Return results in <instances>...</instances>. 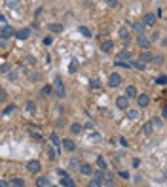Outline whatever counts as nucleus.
Segmentation results:
<instances>
[{
	"label": "nucleus",
	"instance_id": "f257e3e1",
	"mask_svg": "<svg viewBox=\"0 0 167 187\" xmlns=\"http://www.w3.org/2000/svg\"><path fill=\"white\" fill-rule=\"evenodd\" d=\"M108 85L114 87V89H116V87H120V85H122V76L116 74V72L110 74V76H108Z\"/></svg>",
	"mask_w": 167,
	"mask_h": 187
},
{
	"label": "nucleus",
	"instance_id": "f03ea898",
	"mask_svg": "<svg viewBox=\"0 0 167 187\" xmlns=\"http://www.w3.org/2000/svg\"><path fill=\"white\" fill-rule=\"evenodd\" d=\"M15 36V30L11 29V27H2V30H0V38L2 40H10V38H13Z\"/></svg>",
	"mask_w": 167,
	"mask_h": 187
},
{
	"label": "nucleus",
	"instance_id": "7ed1b4c3",
	"mask_svg": "<svg viewBox=\"0 0 167 187\" xmlns=\"http://www.w3.org/2000/svg\"><path fill=\"white\" fill-rule=\"evenodd\" d=\"M156 21H158V17H156L154 13H146L144 19H142L141 23H142L144 27H154V25H156Z\"/></svg>",
	"mask_w": 167,
	"mask_h": 187
},
{
	"label": "nucleus",
	"instance_id": "20e7f679",
	"mask_svg": "<svg viewBox=\"0 0 167 187\" xmlns=\"http://www.w3.org/2000/svg\"><path fill=\"white\" fill-rule=\"evenodd\" d=\"M27 170L33 172V174H38L42 170V166H40V162H38V161H29V162H27Z\"/></svg>",
	"mask_w": 167,
	"mask_h": 187
},
{
	"label": "nucleus",
	"instance_id": "39448f33",
	"mask_svg": "<svg viewBox=\"0 0 167 187\" xmlns=\"http://www.w3.org/2000/svg\"><path fill=\"white\" fill-rule=\"evenodd\" d=\"M137 43H139V47H142V49H148V47L152 46V40L146 38L144 34H142V36H139V38H137Z\"/></svg>",
	"mask_w": 167,
	"mask_h": 187
},
{
	"label": "nucleus",
	"instance_id": "423d86ee",
	"mask_svg": "<svg viewBox=\"0 0 167 187\" xmlns=\"http://www.w3.org/2000/svg\"><path fill=\"white\" fill-rule=\"evenodd\" d=\"M55 87H57V98L65 97V85H63L61 78H55Z\"/></svg>",
	"mask_w": 167,
	"mask_h": 187
},
{
	"label": "nucleus",
	"instance_id": "0eeeda50",
	"mask_svg": "<svg viewBox=\"0 0 167 187\" xmlns=\"http://www.w3.org/2000/svg\"><path fill=\"white\" fill-rule=\"evenodd\" d=\"M127 104H129V100L125 98V95H120V97L116 98V106L120 110H127Z\"/></svg>",
	"mask_w": 167,
	"mask_h": 187
},
{
	"label": "nucleus",
	"instance_id": "6e6552de",
	"mask_svg": "<svg viewBox=\"0 0 167 187\" xmlns=\"http://www.w3.org/2000/svg\"><path fill=\"white\" fill-rule=\"evenodd\" d=\"M137 102L141 108H146V106L150 104V97L148 95H137Z\"/></svg>",
	"mask_w": 167,
	"mask_h": 187
},
{
	"label": "nucleus",
	"instance_id": "1a4fd4ad",
	"mask_svg": "<svg viewBox=\"0 0 167 187\" xmlns=\"http://www.w3.org/2000/svg\"><path fill=\"white\" fill-rule=\"evenodd\" d=\"M150 61H154V55L150 53V51H144V53L139 57V61H137V62H141V64H146V62H150Z\"/></svg>",
	"mask_w": 167,
	"mask_h": 187
},
{
	"label": "nucleus",
	"instance_id": "9d476101",
	"mask_svg": "<svg viewBox=\"0 0 167 187\" xmlns=\"http://www.w3.org/2000/svg\"><path fill=\"white\" fill-rule=\"evenodd\" d=\"M59 183L63 187H76V183L72 181V178H70L69 174H67V176H61V181H59Z\"/></svg>",
	"mask_w": 167,
	"mask_h": 187
},
{
	"label": "nucleus",
	"instance_id": "9b49d317",
	"mask_svg": "<svg viewBox=\"0 0 167 187\" xmlns=\"http://www.w3.org/2000/svg\"><path fill=\"white\" fill-rule=\"evenodd\" d=\"M61 144H63V148H65L67 151H70V153H72V151L76 149V144H74V142L70 140V138H65V140H63Z\"/></svg>",
	"mask_w": 167,
	"mask_h": 187
},
{
	"label": "nucleus",
	"instance_id": "f8f14e48",
	"mask_svg": "<svg viewBox=\"0 0 167 187\" xmlns=\"http://www.w3.org/2000/svg\"><path fill=\"white\" fill-rule=\"evenodd\" d=\"M15 36H17V40H29L30 36V29H21L15 32Z\"/></svg>",
	"mask_w": 167,
	"mask_h": 187
},
{
	"label": "nucleus",
	"instance_id": "ddd939ff",
	"mask_svg": "<svg viewBox=\"0 0 167 187\" xmlns=\"http://www.w3.org/2000/svg\"><path fill=\"white\" fill-rule=\"evenodd\" d=\"M80 174H84V176H91L93 174V168H91V165H80Z\"/></svg>",
	"mask_w": 167,
	"mask_h": 187
},
{
	"label": "nucleus",
	"instance_id": "4468645a",
	"mask_svg": "<svg viewBox=\"0 0 167 187\" xmlns=\"http://www.w3.org/2000/svg\"><path fill=\"white\" fill-rule=\"evenodd\" d=\"M125 98H127V100H129V98H137V89H135L133 85H129L125 89Z\"/></svg>",
	"mask_w": 167,
	"mask_h": 187
},
{
	"label": "nucleus",
	"instance_id": "2eb2a0df",
	"mask_svg": "<svg viewBox=\"0 0 167 187\" xmlns=\"http://www.w3.org/2000/svg\"><path fill=\"white\" fill-rule=\"evenodd\" d=\"M112 47H114V43L110 42V40H105V42L101 43V51H105V53H108V51H112Z\"/></svg>",
	"mask_w": 167,
	"mask_h": 187
},
{
	"label": "nucleus",
	"instance_id": "dca6fc26",
	"mask_svg": "<svg viewBox=\"0 0 167 187\" xmlns=\"http://www.w3.org/2000/svg\"><path fill=\"white\" fill-rule=\"evenodd\" d=\"M47 29H50L51 32H63V25H61V23H50Z\"/></svg>",
	"mask_w": 167,
	"mask_h": 187
},
{
	"label": "nucleus",
	"instance_id": "f3484780",
	"mask_svg": "<svg viewBox=\"0 0 167 187\" xmlns=\"http://www.w3.org/2000/svg\"><path fill=\"white\" fill-rule=\"evenodd\" d=\"M131 29H133L139 36H142V32H144V25H142V23H133V25H131Z\"/></svg>",
	"mask_w": 167,
	"mask_h": 187
},
{
	"label": "nucleus",
	"instance_id": "a211bd4d",
	"mask_svg": "<svg viewBox=\"0 0 167 187\" xmlns=\"http://www.w3.org/2000/svg\"><path fill=\"white\" fill-rule=\"evenodd\" d=\"M118 61H122V62L131 61V53H129V51H122V53H118Z\"/></svg>",
	"mask_w": 167,
	"mask_h": 187
},
{
	"label": "nucleus",
	"instance_id": "6ab92c4d",
	"mask_svg": "<svg viewBox=\"0 0 167 187\" xmlns=\"http://www.w3.org/2000/svg\"><path fill=\"white\" fill-rule=\"evenodd\" d=\"M46 155H47L50 161H55V157H57V153H55V149L51 146H46Z\"/></svg>",
	"mask_w": 167,
	"mask_h": 187
},
{
	"label": "nucleus",
	"instance_id": "aec40b11",
	"mask_svg": "<svg viewBox=\"0 0 167 187\" xmlns=\"http://www.w3.org/2000/svg\"><path fill=\"white\" fill-rule=\"evenodd\" d=\"M10 187H25V180H21V178H13V180L10 181Z\"/></svg>",
	"mask_w": 167,
	"mask_h": 187
},
{
	"label": "nucleus",
	"instance_id": "412c9836",
	"mask_svg": "<svg viewBox=\"0 0 167 187\" xmlns=\"http://www.w3.org/2000/svg\"><path fill=\"white\" fill-rule=\"evenodd\" d=\"M25 110H27V113H34V112H36V104L29 100V102L25 104Z\"/></svg>",
	"mask_w": 167,
	"mask_h": 187
},
{
	"label": "nucleus",
	"instance_id": "4be33fe9",
	"mask_svg": "<svg viewBox=\"0 0 167 187\" xmlns=\"http://www.w3.org/2000/svg\"><path fill=\"white\" fill-rule=\"evenodd\" d=\"M82 130H84V127L80 125V123H74V125L70 127V132H72V134H80Z\"/></svg>",
	"mask_w": 167,
	"mask_h": 187
},
{
	"label": "nucleus",
	"instance_id": "5701e85b",
	"mask_svg": "<svg viewBox=\"0 0 167 187\" xmlns=\"http://www.w3.org/2000/svg\"><path fill=\"white\" fill-rule=\"evenodd\" d=\"M78 32H80L82 36H86V38H91V30L86 29V27H78Z\"/></svg>",
	"mask_w": 167,
	"mask_h": 187
},
{
	"label": "nucleus",
	"instance_id": "b1692460",
	"mask_svg": "<svg viewBox=\"0 0 167 187\" xmlns=\"http://www.w3.org/2000/svg\"><path fill=\"white\" fill-rule=\"evenodd\" d=\"M51 91H53V89H51V85H44L42 91H40V95H42V97H50Z\"/></svg>",
	"mask_w": 167,
	"mask_h": 187
},
{
	"label": "nucleus",
	"instance_id": "393cba45",
	"mask_svg": "<svg viewBox=\"0 0 167 187\" xmlns=\"http://www.w3.org/2000/svg\"><path fill=\"white\" fill-rule=\"evenodd\" d=\"M29 79H30V81H40V79H42V74H40V72H30V74H29Z\"/></svg>",
	"mask_w": 167,
	"mask_h": 187
},
{
	"label": "nucleus",
	"instance_id": "a878e982",
	"mask_svg": "<svg viewBox=\"0 0 167 187\" xmlns=\"http://www.w3.org/2000/svg\"><path fill=\"white\" fill-rule=\"evenodd\" d=\"M93 174H95V180H99V181L106 180V174H105V170H97V172H93Z\"/></svg>",
	"mask_w": 167,
	"mask_h": 187
},
{
	"label": "nucleus",
	"instance_id": "bb28decb",
	"mask_svg": "<svg viewBox=\"0 0 167 187\" xmlns=\"http://www.w3.org/2000/svg\"><path fill=\"white\" fill-rule=\"evenodd\" d=\"M76 70H78V61H76V59H72V61H70V66H69V72L74 74Z\"/></svg>",
	"mask_w": 167,
	"mask_h": 187
},
{
	"label": "nucleus",
	"instance_id": "cd10ccee",
	"mask_svg": "<svg viewBox=\"0 0 167 187\" xmlns=\"http://www.w3.org/2000/svg\"><path fill=\"white\" fill-rule=\"evenodd\" d=\"M46 185H47V178L46 176H40L36 180V187H46Z\"/></svg>",
	"mask_w": 167,
	"mask_h": 187
},
{
	"label": "nucleus",
	"instance_id": "c85d7f7f",
	"mask_svg": "<svg viewBox=\"0 0 167 187\" xmlns=\"http://www.w3.org/2000/svg\"><path fill=\"white\" fill-rule=\"evenodd\" d=\"M120 38H122V42H124V43L129 42V34H127V30H125V29H122V30H120Z\"/></svg>",
	"mask_w": 167,
	"mask_h": 187
},
{
	"label": "nucleus",
	"instance_id": "c756f323",
	"mask_svg": "<svg viewBox=\"0 0 167 187\" xmlns=\"http://www.w3.org/2000/svg\"><path fill=\"white\" fill-rule=\"evenodd\" d=\"M50 140L53 142V146H57V148H59V146H61V138H59V136H57V134H55V132H53V134H51V136H50Z\"/></svg>",
	"mask_w": 167,
	"mask_h": 187
},
{
	"label": "nucleus",
	"instance_id": "7c9ffc66",
	"mask_svg": "<svg viewBox=\"0 0 167 187\" xmlns=\"http://www.w3.org/2000/svg\"><path fill=\"white\" fill-rule=\"evenodd\" d=\"M97 166H99V170H105V168H106V161H105L103 157H99V159H97Z\"/></svg>",
	"mask_w": 167,
	"mask_h": 187
},
{
	"label": "nucleus",
	"instance_id": "2f4dec72",
	"mask_svg": "<svg viewBox=\"0 0 167 187\" xmlns=\"http://www.w3.org/2000/svg\"><path fill=\"white\" fill-rule=\"evenodd\" d=\"M89 85H91V89H101V81L99 79H91Z\"/></svg>",
	"mask_w": 167,
	"mask_h": 187
},
{
	"label": "nucleus",
	"instance_id": "473e14b6",
	"mask_svg": "<svg viewBox=\"0 0 167 187\" xmlns=\"http://www.w3.org/2000/svg\"><path fill=\"white\" fill-rule=\"evenodd\" d=\"M127 115H129V119H139V115H141V113H139V110H129V113H127Z\"/></svg>",
	"mask_w": 167,
	"mask_h": 187
},
{
	"label": "nucleus",
	"instance_id": "72a5a7b5",
	"mask_svg": "<svg viewBox=\"0 0 167 187\" xmlns=\"http://www.w3.org/2000/svg\"><path fill=\"white\" fill-rule=\"evenodd\" d=\"M152 129H154L152 123H146V125H144V134H146V136H150V134H152Z\"/></svg>",
	"mask_w": 167,
	"mask_h": 187
},
{
	"label": "nucleus",
	"instance_id": "f704fd0d",
	"mask_svg": "<svg viewBox=\"0 0 167 187\" xmlns=\"http://www.w3.org/2000/svg\"><path fill=\"white\" fill-rule=\"evenodd\" d=\"M87 187H103V181H99V180H95V178H93V180L89 181V185H87Z\"/></svg>",
	"mask_w": 167,
	"mask_h": 187
},
{
	"label": "nucleus",
	"instance_id": "c9c22d12",
	"mask_svg": "<svg viewBox=\"0 0 167 187\" xmlns=\"http://www.w3.org/2000/svg\"><path fill=\"white\" fill-rule=\"evenodd\" d=\"M13 112H15V106H13V104H10V106H8V108L4 110L2 113H4V115H10V113H13Z\"/></svg>",
	"mask_w": 167,
	"mask_h": 187
},
{
	"label": "nucleus",
	"instance_id": "e433bc0d",
	"mask_svg": "<svg viewBox=\"0 0 167 187\" xmlns=\"http://www.w3.org/2000/svg\"><path fill=\"white\" fill-rule=\"evenodd\" d=\"M106 4H108V8H118V6H120V2H118V0H108Z\"/></svg>",
	"mask_w": 167,
	"mask_h": 187
},
{
	"label": "nucleus",
	"instance_id": "4c0bfd02",
	"mask_svg": "<svg viewBox=\"0 0 167 187\" xmlns=\"http://www.w3.org/2000/svg\"><path fill=\"white\" fill-rule=\"evenodd\" d=\"M116 66L118 68H129V64H127V62H122V61H116Z\"/></svg>",
	"mask_w": 167,
	"mask_h": 187
},
{
	"label": "nucleus",
	"instance_id": "58836bf2",
	"mask_svg": "<svg viewBox=\"0 0 167 187\" xmlns=\"http://www.w3.org/2000/svg\"><path fill=\"white\" fill-rule=\"evenodd\" d=\"M0 72L8 74V72H10V64H2V66H0Z\"/></svg>",
	"mask_w": 167,
	"mask_h": 187
},
{
	"label": "nucleus",
	"instance_id": "ea45409f",
	"mask_svg": "<svg viewBox=\"0 0 167 187\" xmlns=\"http://www.w3.org/2000/svg\"><path fill=\"white\" fill-rule=\"evenodd\" d=\"M51 43H53V38H51V36L44 38V46H51Z\"/></svg>",
	"mask_w": 167,
	"mask_h": 187
},
{
	"label": "nucleus",
	"instance_id": "a19ab883",
	"mask_svg": "<svg viewBox=\"0 0 167 187\" xmlns=\"http://www.w3.org/2000/svg\"><path fill=\"white\" fill-rule=\"evenodd\" d=\"M156 83L158 85H165V76H160V78L156 79Z\"/></svg>",
	"mask_w": 167,
	"mask_h": 187
},
{
	"label": "nucleus",
	"instance_id": "79ce46f5",
	"mask_svg": "<svg viewBox=\"0 0 167 187\" xmlns=\"http://www.w3.org/2000/svg\"><path fill=\"white\" fill-rule=\"evenodd\" d=\"M150 123H152V127H160V125H161V119H158V117H156V119H152Z\"/></svg>",
	"mask_w": 167,
	"mask_h": 187
},
{
	"label": "nucleus",
	"instance_id": "37998d69",
	"mask_svg": "<svg viewBox=\"0 0 167 187\" xmlns=\"http://www.w3.org/2000/svg\"><path fill=\"white\" fill-rule=\"evenodd\" d=\"M6 98H8V93H6V91H0V100H6Z\"/></svg>",
	"mask_w": 167,
	"mask_h": 187
},
{
	"label": "nucleus",
	"instance_id": "c03bdc74",
	"mask_svg": "<svg viewBox=\"0 0 167 187\" xmlns=\"http://www.w3.org/2000/svg\"><path fill=\"white\" fill-rule=\"evenodd\" d=\"M8 74H10V79H11V81H15V79H17V72H8Z\"/></svg>",
	"mask_w": 167,
	"mask_h": 187
},
{
	"label": "nucleus",
	"instance_id": "a18cd8bd",
	"mask_svg": "<svg viewBox=\"0 0 167 187\" xmlns=\"http://www.w3.org/2000/svg\"><path fill=\"white\" fill-rule=\"evenodd\" d=\"M120 146H124V148H127L129 144H127V140H125V138H120Z\"/></svg>",
	"mask_w": 167,
	"mask_h": 187
},
{
	"label": "nucleus",
	"instance_id": "49530a36",
	"mask_svg": "<svg viewBox=\"0 0 167 187\" xmlns=\"http://www.w3.org/2000/svg\"><path fill=\"white\" fill-rule=\"evenodd\" d=\"M8 6H10L11 10H13V8H17V6H19V2H8Z\"/></svg>",
	"mask_w": 167,
	"mask_h": 187
},
{
	"label": "nucleus",
	"instance_id": "de8ad7c7",
	"mask_svg": "<svg viewBox=\"0 0 167 187\" xmlns=\"http://www.w3.org/2000/svg\"><path fill=\"white\" fill-rule=\"evenodd\" d=\"M120 178H124V180H127V178H129V174H127V172H124V170H122V172H120Z\"/></svg>",
	"mask_w": 167,
	"mask_h": 187
},
{
	"label": "nucleus",
	"instance_id": "09e8293b",
	"mask_svg": "<svg viewBox=\"0 0 167 187\" xmlns=\"http://www.w3.org/2000/svg\"><path fill=\"white\" fill-rule=\"evenodd\" d=\"M0 187H10V183H8V181H4V180H0Z\"/></svg>",
	"mask_w": 167,
	"mask_h": 187
},
{
	"label": "nucleus",
	"instance_id": "8fccbe9b",
	"mask_svg": "<svg viewBox=\"0 0 167 187\" xmlns=\"http://www.w3.org/2000/svg\"><path fill=\"white\" fill-rule=\"evenodd\" d=\"M4 21H6V19H4V15L0 13V23H4Z\"/></svg>",
	"mask_w": 167,
	"mask_h": 187
},
{
	"label": "nucleus",
	"instance_id": "3c124183",
	"mask_svg": "<svg viewBox=\"0 0 167 187\" xmlns=\"http://www.w3.org/2000/svg\"><path fill=\"white\" fill-rule=\"evenodd\" d=\"M0 91H2V87H0Z\"/></svg>",
	"mask_w": 167,
	"mask_h": 187
}]
</instances>
